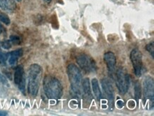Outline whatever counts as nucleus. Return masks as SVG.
<instances>
[{"label": "nucleus", "instance_id": "f257e3e1", "mask_svg": "<svg viewBox=\"0 0 154 116\" xmlns=\"http://www.w3.org/2000/svg\"><path fill=\"white\" fill-rule=\"evenodd\" d=\"M44 93L49 99L58 100L63 96V88L58 78L52 76H46L43 83Z\"/></svg>", "mask_w": 154, "mask_h": 116}, {"label": "nucleus", "instance_id": "f03ea898", "mask_svg": "<svg viewBox=\"0 0 154 116\" xmlns=\"http://www.w3.org/2000/svg\"><path fill=\"white\" fill-rule=\"evenodd\" d=\"M43 69L38 64H31L28 71V92L32 96L38 93L40 83L42 77Z\"/></svg>", "mask_w": 154, "mask_h": 116}, {"label": "nucleus", "instance_id": "7ed1b4c3", "mask_svg": "<svg viewBox=\"0 0 154 116\" xmlns=\"http://www.w3.org/2000/svg\"><path fill=\"white\" fill-rule=\"evenodd\" d=\"M67 73L72 93L78 97H80L82 96V76L80 69L75 64H70L67 67Z\"/></svg>", "mask_w": 154, "mask_h": 116}, {"label": "nucleus", "instance_id": "20e7f679", "mask_svg": "<svg viewBox=\"0 0 154 116\" xmlns=\"http://www.w3.org/2000/svg\"><path fill=\"white\" fill-rule=\"evenodd\" d=\"M76 61L78 66L86 73H94L97 69L95 61L87 54L78 55L76 57Z\"/></svg>", "mask_w": 154, "mask_h": 116}, {"label": "nucleus", "instance_id": "39448f33", "mask_svg": "<svg viewBox=\"0 0 154 116\" xmlns=\"http://www.w3.org/2000/svg\"><path fill=\"white\" fill-rule=\"evenodd\" d=\"M144 100L149 103V108L152 109L154 102V83L151 76L146 77L143 81Z\"/></svg>", "mask_w": 154, "mask_h": 116}, {"label": "nucleus", "instance_id": "423d86ee", "mask_svg": "<svg viewBox=\"0 0 154 116\" xmlns=\"http://www.w3.org/2000/svg\"><path fill=\"white\" fill-rule=\"evenodd\" d=\"M116 83L119 93L124 95L128 91L129 88V76L122 68H119L116 73Z\"/></svg>", "mask_w": 154, "mask_h": 116}, {"label": "nucleus", "instance_id": "0eeeda50", "mask_svg": "<svg viewBox=\"0 0 154 116\" xmlns=\"http://www.w3.org/2000/svg\"><path fill=\"white\" fill-rule=\"evenodd\" d=\"M143 55L141 51L138 49H134L131 51V54H130V58L133 66L134 73L137 77H140L142 74V71H143Z\"/></svg>", "mask_w": 154, "mask_h": 116}, {"label": "nucleus", "instance_id": "6e6552de", "mask_svg": "<svg viewBox=\"0 0 154 116\" xmlns=\"http://www.w3.org/2000/svg\"><path fill=\"white\" fill-rule=\"evenodd\" d=\"M14 83L23 94H26V76L23 66L19 65L16 68L14 75Z\"/></svg>", "mask_w": 154, "mask_h": 116}, {"label": "nucleus", "instance_id": "1a4fd4ad", "mask_svg": "<svg viewBox=\"0 0 154 116\" xmlns=\"http://www.w3.org/2000/svg\"><path fill=\"white\" fill-rule=\"evenodd\" d=\"M101 85L103 89L104 96L107 98L110 107L113 108L114 103V92L112 83L107 78H103L101 80Z\"/></svg>", "mask_w": 154, "mask_h": 116}, {"label": "nucleus", "instance_id": "9d476101", "mask_svg": "<svg viewBox=\"0 0 154 116\" xmlns=\"http://www.w3.org/2000/svg\"><path fill=\"white\" fill-rule=\"evenodd\" d=\"M82 95L85 102L90 104L92 100V94L90 80L88 78H85L82 81Z\"/></svg>", "mask_w": 154, "mask_h": 116}, {"label": "nucleus", "instance_id": "9b49d317", "mask_svg": "<svg viewBox=\"0 0 154 116\" xmlns=\"http://www.w3.org/2000/svg\"><path fill=\"white\" fill-rule=\"evenodd\" d=\"M104 62H105V64H106V67H107L109 72L112 74V73L115 71L116 58L115 54H114L113 52H106L104 55Z\"/></svg>", "mask_w": 154, "mask_h": 116}, {"label": "nucleus", "instance_id": "f8f14e48", "mask_svg": "<svg viewBox=\"0 0 154 116\" xmlns=\"http://www.w3.org/2000/svg\"><path fill=\"white\" fill-rule=\"evenodd\" d=\"M22 55H23L22 49H17V50L13 51V52L9 53L8 62H9V65H11V66H14V65H15L18 61V60L22 56Z\"/></svg>", "mask_w": 154, "mask_h": 116}, {"label": "nucleus", "instance_id": "ddd939ff", "mask_svg": "<svg viewBox=\"0 0 154 116\" xmlns=\"http://www.w3.org/2000/svg\"><path fill=\"white\" fill-rule=\"evenodd\" d=\"M0 8L4 11L12 12L17 8L14 0H0Z\"/></svg>", "mask_w": 154, "mask_h": 116}, {"label": "nucleus", "instance_id": "4468645a", "mask_svg": "<svg viewBox=\"0 0 154 116\" xmlns=\"http://www.w3.org/2000/svg\"><path fill=\"white\" fill-rule=\"evenodd\" d=\"M92 91L95 97L96 100L97 101H100L101 100L102 94L101 89L100 88V84H99V81L97 78H93L92 80Z\"/></svg>", "mask_w": 154, "mask_h": 116}, {"label": "nucleus", "instance_id": "2eb2a0df", "mask_svg": "<svg viewBox=\"0 0 154 116\" xmlns=\"http://www.w3.org/2000/svg\"><path fill=\"white\" fill-rule=\"evenodd\" d=\"M9 87V84L7 78L0 73V90L5 89V88H7Z\"/></svg>", "mask_w": 154, "mask_h": 116}, {"label": "nucleus", "instance_id": "dca6fc26", "mask_svg": "<svg viewBox=\"0 0 154 116\" xmlns=\"http://www.w3.org/2000/svg\"><path fill=\"white\" fill-rule=\"evenodd\" d=\"M134 95L137 99H140L141 96V88L140 83L138 81L135 83L134 85Z\"/></svg>", "mask_w": 154, "mask_h": 116}, {"label": "nucleus", "instance_id": "f3484780", "mask_svg": "<svg viewBox=\"0 0 154 116\" xmlns=\"http://www.w3.org/2000/svg\"><path fill=\"white\" fill-rule=\"evenodd\" d=\"M8 57H9V53L4 52L2 51L1 44H0V64L5 65L8 60Z\"/></svg>", "mask_w": 154, "mask_h": 116}, {"label": "nucleus", "instance_id": "a211bd4d", "mask_svg": "<svg viewBox=\"0 0 154 116\" xmlns=\"http://www.w3.org/2000/svg\"><path fill=\"white\" fill-rule=\"evenodd\" d=\"M0 22L5 24L6 25H9L11 22L10 19L9 18V17L5 13L1 11H0Z\"/></svg>", "mask_w": 154, "mask_h": 116}, {"label": "nucleus", "instance_id": "6ab92c4d", "mask_svg": "<svg viewBox=\"0 0 154 116\" xmlns=\"http://www.w3.org/2000/svg\"><path fill=\"white\" fill-rule=\"evenodd\" d=\"M11 41V44H15L18 45L20 44L21 39L18 36H16V35H11L10 36V39H9Z\"/></svg>", "mask_w": 154, "mask_h": 116}, {"label": "nucleus", "instance_id": "aec40b11", "mask_svg": "<svg viewBox=\"0 0 154 116\" xmlns=\"http://www.w3.org/2000/svg\"><path fill=\"white\" fill-rule=\"evenodd\" d=\"M146 49L149 52L150 54H151V56L152 58H153L154 57V44L153 42L150 43V44H147L146 46Z\"/></svg>", "mask_w": 154, "mask_h": 116}, {"label": "nucleus", "instance_id": "412c9836", "mask_svg": "<svg viewBox=\"0 0 154 116\" xmlns=\"http://www.w3.org/2000/svg\"><path fill=\"white\" fill-rule=\"evenodd\" d=\"M1 46L4 49H6V50H9V49H11V43L10 40H5L2 42Z\"/></svg>", "mask_w": 154, "mask_h": 116}, {"label": "nucleus", "instance_id": "4be33fe9", "mask_svg": "<svg viewBox=\"0 0 154 116\" xmlns=\"http://www.w3.org/2000/svg\"><path fill=\"white\" fill-rule=\"evenodd\" d=\"M8 115L7 112L4 111H0V116H7Z\"/></svg>", "mask_w": 154, "mask_h": 116}, {"label": "nucleus", "instance_id": "5701e85b", "mask_svg": "<svg viewBox=\"0 0 154 116\" xmlns=\"http://www.w3.org/2000/svg\"><path fill=\"white\" fill-rule=\"evenodd\" d=\"M3 31H4V27H2V25L0 24V34H1Z\"/></svg>", "mask_w": 154, "mask_h": 116}, {"label": "nucleus", "instance_id": "b1692460", "mask_svg": "<svg viewBox=\"0 0 154 116\" xmlns=\"http://www.w3.org/2000/svg\"><path fill=\"white\" fill-rule=\"evenodd\" d=\"M43 1L45 2H46V3H48V4H49L51 2V1H52V0H43Z\"/></svg>", "mask_w": 154, "mask_h": 116}, {"label": "nucleus", "instance_id": "393cba45", "mask_svg": "<svg viewBox=\"0 0 154 116\" xmlns=\"http://www.w3.org/2000/svg\"><path fill=\"white\" fill-rule=\"evenodd\" d=\"M17 2H20L21 1V0H16Z\"/></svg>", "mask_w": 154, "mask_h": 116}]
</instances>
